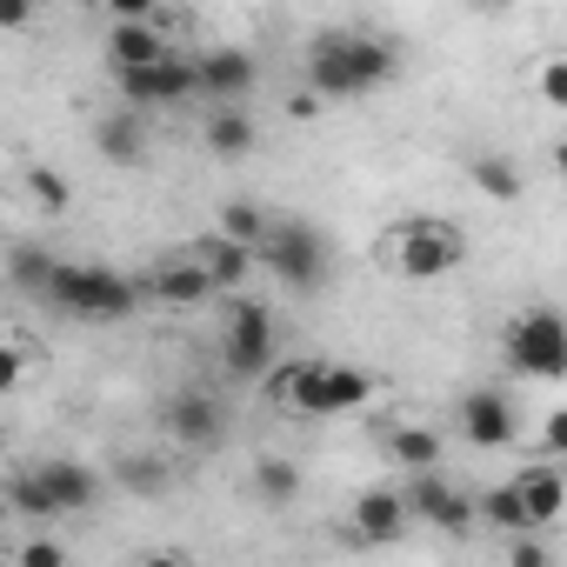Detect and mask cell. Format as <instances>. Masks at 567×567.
I'll return each mask as SVG.
<instances>
[{"label":"cell","mask_w":567,"mask_h":567,"mask_svg":"<svg viewBox=\"0 0 567 567\" xmlns=\"http://www.w3.org/2000/svg\"><path fill=\"white\" fill-rule=\"evenodd\" d=\"M394 81V48L374 34H348V28H321L308 41V94L321 101H361L374 87Z\"/></svg>","instance_id":"1"},{"label":"cell","mask_w":567,"mask_h":567,"mask_svg":"<svg viewBox=\"0 0 567 567\" xmlns=\"http://www.w3.org/2000/svg\"><path fill=\"white\" fill-rule=\"evenodd\" d=\"M260 381H267V401L280 414H308V421L354 414L374 394V381L361 368H341V361H288V368H267Z\"/></svg>","instance_id":"2"},{"label":"cell","mask_w":567,"mask_h":567,"mask_svg":"<svg viewBox=\"0 0 567 567\" xmlns=\"http://www.w3.org/2000/svg\"><path fill=\"white\" fill-rule=\"evenodd\" d=\"M41 301L54 315H68V321H127L134 301H141V288H134L127 274H114V267H68V260H54Z\"/></svg>","instance_id":"3"},{"label":"cell","mask_w":567,"mask_h":567,"mask_svg":"<svg viewBox=\"0 0 567 567\" xmlns=\"http://www.w3.org/2000/svg\"><path fill=\"white\" fill-rule=\"evenodd\" d=\"M388 267L401 274V280H441V274H454L461 260H467V234L461 227H447V220H401L388 240Z\"/></svg>","instance_id":"4"},{"label":"cell","mask_w":567,"mask_h":567,"mask_svg":"<svg viewBox=\"0 0 567 567\" xmlns=\"http://www.w3.org/2000/svg\"><path fill=\"white\" fill-rule=\"evenodd\" d=\"M254 260L280 280V288H295V295H315L321 288V274H328V240L301 220L288 227H267V240L254 247Z\"/></svg>","instance_id":"5"},{"label":"cell","mask_w":567,"mask_h":567,"mask_svg":"<svg viewBox=\"0 0 567 567\" xmlns=\"http://www.w3.org/2000/svg\"><path fill=\"white\" fill-rule=\"evenodd\" d=\"M507 368L534 374V381H560L567 374V328L554 308H527L520 321H507Z\"/></svg>","instance_id":"6"},{"label":"cell","mask_w":567,"mask_h":567,"mask_svg":"<svg viewBox=\"0 0 567 567\" xmlns=\"http://www.w3.org/2000/svg\"><path fill=\"white\" fill-rule=\"evenodd\" d=\"M220 361H227V374H240V381H260V374L274 368V315H267L260 301H234Z\"/></svg>","instance_id":"7"},{"label":"cell","mask_w":567,"mask_h":567,"mask_svg":"<svg viewBox=\"0 0 567 567\" xmlns=\"http://www.w3.org/2000/svg\"><path fill=\"white\" fill-rule=\"evenodd\" d=\"M187 94H194V61H181V54L121 68V101L127 107H167V101H187Z\"/></svg>","instance_id":"8"},{"label":"cell","mask_w":567,"mask_h":567,"mask_svg":"<svg viewBox=\"0 0 567 567\" xmlns=\"http://www.w3.org/2000/svg\"><path fill=\"white\" fill-rule=\"evenodd\" d=\"M401 507H408V520H427V527H467L474 520V501L461 487H447L434 467H414V481L401 487Z\"/></svg>","instance_id":"9"},{"label":"cell","mask_w":567,"mask_h":567,"mask_svg":"<svg viewBox=\"0 0 567 567\" xmlns=\"http://www.w3.org/2000/svg\"><path fill=\"white\" fill-rule=\"evenodd\" d=\"M461 434H467L474 447H514L520 414H514V401H507V394L474 388V394H461Z\"/></svg>","instance_id":"10"},{"label":"cell","mask_w":567,"mask_h":567,"mask_svg":"<svg viewBox=\"0 0 567 567\" xmlns=\"http://www.w3.org/2000/svg\"><path fill=\"white\" fill-rule=\"evenodd\" d=\"M254 81H260V68L240 48H214V54L194 61V94H207V101H247Z\"/></svg>","instance_id":"11"},{"label":"cell","mask_w":567,"mask_h":567,"mask_svg":"<svg viewBox=\"0 0 567 567\" xmlns=\"http://www.w3.org/2000/svg\"><path fill=\"white\" fill-rule=\"evenodd\" d=\"M141 288L161 301V308H200L207 295H214V280H207V267L194 260V254H174V260H161Z\"/></svg>","instance_id":"12"},{"label":"cell","mask_w":567,"mask_h":567,"mask_svg":"<svg viewBox=\"0 0 567 567\" xmlns=\"http://www.w3.org/2000/svg\"><path fill=\"white\" fill-rule=\"evenodd\" d=\"M167 427H174V441H181V447H194V454L220 447V434H227V421H220V401H207V394H174V408H167Z\"/></svg>","instance_id":"13"},{"label":"cell","mask_w":567,"mask_h":567,"mask_svg":"<svg viewBox=\"0 0 567 567\" xmlns=\"http://www.w3.org/2000/svg\"><path fill=\"white\" fill-rule=\"evenodd\" d=\"M200 267H207V280H214V295H234V288H247V267H254V247H240V240H227L220 227L214 234H200L194 247H187Z\"/></svg>","instance_id":"14"},{"label":"cell","mask_w":567,"mask_h":567,"mask_svg":"<svg viewBox=\"0 0 567 567\" xmlns=\"http://www.w3.org/2000/svg\"><path fill=\"white\" fill-rule=\"evenodd\" d=\"M34 481L48 487L54 514H81V507H94V494H101L94 467H81V461H34Z\"/></svg>","instance_id":"15"},{"label":"cell","mask_w":567,"mask_h":567,"mask_svg":"<svg viewBox=\"0 0 567 567\" xmlns=\"http://www.w3.org/2000/svg\"><path fill=\"white\" fill-rule=\"evenodd\" d=\"M507 487H514V501H520V520H527V527H547V520L560 514V501H567V487H560V474H554L547 461H540V467H520Z\"/></svg>","instance_id":"16"},{"label":"cell","mask_w":567,"mask_h":567,"mask_svg":"<svg viewBox=\"0 0 567 567\" xmlns=\"http://www.w3.org/2000/svg\"><path fill=\"white\" fill-rule=\"evenodd\" d=\"M354 534H361V540H401V534H408V507H401V494H394V487L361 494V501H354Z\"/></svg>","instance_id":"17"},{"label":"cell","mask_w":567,"mask_h":567,"mask_svg":"<svg viewBox=\"0 0 567 567\" xmlns=\"http://www.w3.org/2000/svg\"><path fill=\"white\" fill-rule=\"evenodd\" d=\"M247 481H254V501H267V507H295L301 501V461H288V454H260Z\"/></svg>","instance_id":"18"},{"label":"cell","mask_w":567,"mask_h":567,"mask_svg":"<svg viewBox=\"0 0 567 567\" xmlns=\"http://www.w3.org/2000/svg\"><path fill=\"white\" fill-rule=\"evenodd\" d=\"M101 154L114 161V167H141V154H147V134H141V107H127V114H114V121H101Z\"/></svg>","instance_id":"19"},{"label":"cell","mask_w":567,"mask_h":567,"mask_svg":"<svg viewBox=\"0 0 567 567\" xmlns=\"http://www.w3.org/2000/svg\"><path fill=\"white\" fill-rule=\"evenodd\" d=\"M254 141H260V127H254V114H240V107H220V114L207 121V147H214L220 161L254 154Z\"/></svg>","instance_id":"20"},{"label":"cell","mask_w":567,"mask_h":567,"mask_svg":"<svg viewBox=\"0 0 567 567\" xmlns=\"http://www.w3.org/2000/svg\"><path fill=\"white\" fill-rule=\"evenodd\" d=\"M107 54H114V68H141V61H161L167 41H161L147 21H121V28L107 34Z\"/></svg>","instance_id":"21"},{"label":"cell","mask_w":567,"mask_h":567,"mask_svg":"<svg viewBox=\"0 0 567 567\" xmlns=\"http://www.w3.org/2000/svg\"><path fill=\"white\" fill-rule=\"evenodd\" d=\"M474 187H481L487 200H501V207L527 194V181H520V167H514V161H501V154H487V161H474Z\"/></svg>","instance_id":"22"},{"label":"cell","mask_w":567,"mask_h":567,"mask_svg":"<svg viewBox=\"0 0 567 567\" xmlns=\"http://www.w3.org/2000/svg\"><path fill=\"white\" fill-rule=\"evenodd\" d=\"M267 227H274V220H267L254 200H227V207H220V234H227V240H240V247H260V240H267Z\"/></svg>","instance_id":"23"},{"label":"cell","mask_w":567,"mask_h":567,"mask_svg":"<svg viewBox=\"0 0 567 567\" xmlns=\"http://www.w3.org/2000/svg\"><path fill=\"white\" fill-rule=\"evenodd\" d=\"M28 194H34L41 214H68V200H74V187H68L61 167H28Z\"/></svg>","instance_id":"24"},{"label":"cell","mask_w":567,"mask_h":567,"mask_svg":"<svg viewBox=\"0 0 567 567\" xmlns=\"http://www.w3.org/2000/svg\"><path fill=\"white\" fill-rule=\"evenodd\" d=\"M8 274H14V288H21V295H34V301H41V288H48V274H54V254H41V247H14Z\"/></svg>","instance_id":"25"},{"label":"cell","mask_w":567,"mask_h":567,"mask_svg":"<svg viewBox=\"0 0 567 567\" xmlns=\"http://www.w3.org/2000/svg\"><path fill=\"white\" fill-rule=\"evenodd\" d=\"M394 461H401V467H441V434L401 427V434H394Z\"/></svg>","instance_id":"26"},{"label":"cell","mask_w":567,"mask_h":567,"mask_svg":"<svg viewBox=\"0 0 567 567\" xmlns=\"http://www.w3.org/2000/svg\"><path fill=\"white\" fill-rule=\"evenodd\" d=\"M8 501H14V514H28V520H54V501H48V487L34 481V467L14 481V494H8Z\"/></svg>","instance_id":"27"},{"label":"cell","mask_w":567,"mask_h":567,"mask_svg":"<svg viewBox=\"0 0 567 567\" xmlns=\"http://www.w3.org/2000/svg\"><path fill=\"white\" fill-rule=\"evenodd\" d=\"M474 514H487L494 527H507V534H520L527 520H520V501H514V487H494L487 501H474Z\"/></svg>","instance_id":"28"},{"label":"cell","mask_w":567,"mask_h":567,"mask_svg":"<svg viewBox=\"0 0 567 567\" xmlns=\"http://www.w3.org/2000/svg\"><path fill=\"white\" fill-rule=\"evenodd\" d=\"M21 374H28V348L0 341V394H14V388H21Z\"/></svg>","instance_id":"29"},{"label":"cell","mask_w":567,"mask_h":567,"mask_svg":"<svg viewBox=\"0 0 567 567\" xmlns=\"http://www.w3.org/2000/svg\"><path fill=\"white\" fill-rule=\"evenodd\" d=\"M540 101L567 107V61H540Z\"/></svg>","instance_id":"30"},{"label":"cell","mask_w":567,"mask_h":567,"mask_svg":"<svg viewBox=\"0 0 567 567\" xmlns=\"http://www.w3.org/2000/svg\"><path fill=\"white\" fill-rule=\"evenodd\" d=\"M121 474H127V487H141V494H161V487H167V474H161V467H141V461H127Z\"/></svg>","instance_id":"31"},{"label":"cell","mask_w":567,"mask_h":567,"mask_svg":"<svg viewBox=\"0 0 567 567\" xmlns=\"http://www.w3.org/2000/svg\"><path fill=\"white\" fill-rule=\"evenodd\" d=\"M34 8H41V0H0V28H8V34H14V28H28V21H34Z\"/></svg>","instance_id":"32"},{"label":"cell","mask_w":567,"mask_h":567,"mask_svg":"<svg viewBox=\"0 0 567 567\" xmlns=\"http://www.w3.org/2000/svg\"><path fill=\"white\" fill-rule=\"evenodd\" d=\"M21 560H28V567H61V540H28Z\"/></svg>","instance_id":"33"},{"label":"cell","mask_w":567,"mask_h":567,"mask_svg":"<svg viewBox=\"0 0 567 567\" xmlns=\"http://www.w3.org/2000/svg\"><path fill=\"white\" fill-rule=\"evenodd\" d=\"M101 8H114L121 21H147V14H154V0H101Z\"/></svg>","instance_id":"34"},{"label":"cell","mask_w":567,"mask_h":567,"mask_svg":"<svg viewBox=\"0 0 567 567\" xmlns=\"http://www.w3.org/2000/svg\"><path fill=\"white\" fill-rule=\"evenodd\" d=\"M547 447H554V454L567 447V408H554V414H547Z\"/></svg>","instance_id":"35"},{"label":"cell","mask_w":567,"mask_h":567,"mask_svg":"<svg viewBox=\"0 0 567 567\" xmlns=\"http://www.w3.org/2000/svg\"><path fill=\"white\" fill-rule=\"evenodd\" d=\"M315 107H321V94H295V101H288L295 121H315Z\"/></svg>","instance_id":"36"},{"label":"cell","mask_w":567,"mask_h":567,"mask_svg":"<svg viewBox=\"0 0 567 567\" xmlns=\"http://www.w3.org/2000/svg\"><path fill=\"white\" fill-rule=\"evenodd\" d=\"M540 560H547V554H540L534 540H520V547H514V567H540Z\"/></svg>","instance_id":"37"}]
</instances>
